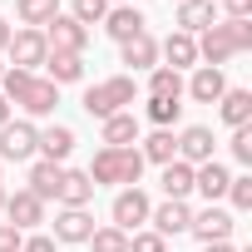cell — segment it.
<instances>
[{
	"label": "cell",
	"instance_id": "f35d334b",
	"mask_svg": "<svg viewBox=\"0 0 252 252\" xmlns=\"http://www.w3.org/2000/svg\"><path fill=\"white\" fill-rule=\"evenodd\" d=\"M10 35H15V25H10V20H0V55H5V45H10Z\"/></svg>",
	"mask_w": 252,
	"mask_h": 252
},
{
	"label": "cell",
	"instance_id": "7bdbcfd3",
	"mask_svg": "<svg viewBox=\"0 0 252 252\" xmlns=\"http://www.w3.org/2000/svg\"><path fill=\"white\" fill-rule=\"evenodd\" d=\"M109 5H134V0H109Z\"/></svg>",
	"mask_w": 252,
	"mask_h": 252
},
{
	"label": "cell",
	"instance_id": "7402d4cb",
	"mask_svg": "<svg viewBox=\"0 0 252 252\" xmlns=\"http://www.w3.org/2000/svg\"><path fill=\"white\" fill-rule=\"evenodd\" d=\"M218 119L227 124V129H242V124H252V89H222L218 99Z\"/></svg>",
	"mask_w": 252,
	"mask_h": 252
},
{
	"label": "cell",
	"instance_id": "7a4b0ae2",
	"mask_svg": "<svg viewBox=\"0 0 252 252\" xmlns=\"http://www.w3.org/2000/svg\"><path fill=\"white\" fill-rule=\"evenodd\" d=\"M247 50H252V20H218L198 35V64H208V69H222L227 60H237Z\"/></svg>",
	"mask_w": 252,
	"mask_h": 252
},
{
	"label": "cell",
	"instance_id": "ab89813d",
	"mask_svg": "<svg viewBox=\"0 0 252 252\" xmlns=\"http://www.w3.org/2000/svg\"><path fill=\"white\" fill-rule=\"evenodd\" d=\"M203 252H237V247H232V242H208Z\"/></svg>",
	"mask_w": 252,
	"mask_h": 252
},
{
	"label": "cell",
	"instance_id": "d6a6232c",
	"mask_svg": "<svg viewBox=\"0 0 252 252\" xmlns=\"http://www.w3.org/2000/svg\"><path fill=\"white\" fill-rule=\"evenodd\" d=\"M227 154L242 163V168H252V124H242V129H232V139H227Z\"/></svg>",
	"mask_w": 252,
	"mask_h": 252
},
{
	"label": "cell",
	"instance_id": "cb8c5ba5",
	"mask_svg": "<svg viewBox=\"0 0 252 252\" xmlns=\"http://www.w3.org/2000/svg\"><path fill=\"white\" fill-rule=\"evenodd\" d=\"M139 158H144V163H158V168L173 163V158H178V134H173V129H154L149 139H139Z\"/></svg>",
	"mask_w": 252,
	"mask_h": 252
},
{
	"label": "cell",
	"instance_id": "ac0fdd59",
	"mask_svg": "<svg viewBox=\"0 0 252 252\" xmlns=\"http://www.w3.org/2000/svg\"><path fill=\"white\" fill-rule=\"evenodd\" d=\"M60 178H64V163H50V158H30L25 188H30L40 203H50V198H60Z\"/></svg>",
	"mask_w": 252,
	"mask_h": 252
},
{
	"label": "cell",
	"instance_id": "e0dca14e",
	"mask_svg": "<svg viewBox=\"0 0 252 252\" xmlns=\"http://www.w3.org/2000/svg\"><path fill=\"white\" fill-rule=\"evenodd\" d=\"M208 25H218V5L213 0H183V5H173V30H183V35H203Z\"/></svg>",
	"mask_w": 252,
	"mask_h": 252
},
{
	"label": "cell",
	"instance_id": "4dcf8cb0",
	"mask_svg": "<svg viewBox=\"0 0 252 252\" xmlns=\"http://www.w3.org/2000/svg\"><path fill=\"white\" fill-rule=\"evenodd\" d=\"M89 252H129V232H119L114 222H104V227H94L89 232V242H84Z\"/></svg>",
	"mask_w": 252,
	"mask_h": 252
},
{
	"label": "cell",
	"instance_id": "b9f144b4",
	"mask_svg": "<svg viewBox=\"0 0 252 252\" xmlns=\"http://www.w3.org/2000/svg\"><path fill=\"white\" fill-rule=\"evenodd\" d=\"M0 213H5V183H0Z\"/></svg>",
	"mask_w": 252,
	"mask_h": 252
},
{
	"label": "cell",
	"instance_id": "f1b7e54d",
	"mask_svg": "<svg viewBox=\"0 0 252 252\" xmlns=\"http://www.w3.org/2000/svg\"><path fill=\"white\" fill-rule=\"evenodd\" d=\"M149 99H183V74L168 64H154L149 69Z\"/></svg>",
	"mask_w": 252,
	"mask_h": 252
},
{
	"label": "cell",
	"instance_id": "30bf717a",
	"mask_svg": "<svg viewBox=\"0 0 252 252\" xmlns=\"http://www.w3.org/2000/svg\"><path fill=\"white\" fill-rule=\"evenodd\" d=\"M178 158L193 163V168L218 158V139H213L208 124H188V129H178Z\"/></svg>",
	"mask_w": 252,
	"mask_h": 252
},
{
	"label": "cell",
	"instance_id": "8fae6325",
	"mask_svg": "<svg viewBox=\"0 0 252 252\" xmlns=\"http://www.w3.org/2000/svg\"><path fill=\"white\" fill-rule=\"evenodd\" d=\"M5 218H10V227H20V232H40L45 203H40L30 188H15V193H5Z\"/></svg>",
	"mask_w": 252,
	"mask_h": 252
},
{
	"label": "cell",
	"instance_id": "4316f807",
	"mask_svg": "<svg viewBox=\"0 0 252 252\" xmlns=\"http://www.w3.org/2000/svg\"><path fill=\"white\" fill-rule=\"evenodd\" d=\"M158 188H163V198H188V193H193V163H183V158L163 163Z\"/></svg>",
	"mask_w": 252,
	"mask_h": 252
},
{
	"label": "cell",
	"instance_id": "d6986e66",
	"mask_svg": "<svg viewBox=\"0 0 252 252\" xmlns=\"http://www.w3.org/2000/svg\"><path fill=\"white\" fill-rule=\"evenodd\" d=\"M119 60L129 64V74H149L154 64H158V40L144 30V35H134V40H124L119 45Z\"/></svg>",
	"mask_w": 252,
	"mask_h": 252
},
{
	"label": "cell",
	"instance_id": "1f68e13d",
	"mask_svg": "<svg viewBox=\"0 0 252 252\" xmlns=\"http://www.w3.org/2000/svg\"><path fill=\"white\" fill-rule=\"evenodd\" d=\"M64 15H69V20H79L84 30H89V25H104V15H109V0H74V5H69Z\"/></svg>",
	"mask_w": 252,
	"mask_h": 252
},
{
	"label": "cell",
	"instance_id": "44dd1931",
	"mask_svg": "<svg viewBox=\"0 0 252 252\" xmlns=\"http://www.w3.org/2000/svg\"><path fill=\"white\" fill-rule=\"evenodd\" d=\"M55 203H60V208H89V203H94V178H89L84 168H64Z\"/></svg>",
	"mask_w": 252,
	"mask_h": 252
},
{
	"label": "cell",
	"instance_id": "ee69618b",
	"mask_svg": "<svg viewBox=\"0 0 252 252\" xmlns=\"http://www.w3.org/2000/svg\"><path fill=\"white\" fill-rule=\"evenodd\" d=\"M0 79H5V60H0Z\"/></svg>",
	"mask_w": 252,
	"mask_h": 252
},
{
	"label": "cell",
	"instance_id": "74e56055",
	"mask_svg": "<svg viewBox=\"0 0 252 252\" xmlns=\"http://www.w3.org/2000/svg\"><path fill=\"white\" fill-rule=\"evenodd\" d=\"M55 247H60V242H55V237H50V232H30V237H25V247H20V252H55Z\"/></svg>",
	"mask_w": 252,
	"mask_h": 252
},
{
	"label": "cell",
	"instance_id": "ffe728a7",
	"mask_svg": "<svg viewBox=\"0 0 252 252\" xmlns=\"http://www.w3.org/2000/svg\"><path fill=\"white\" fill-rule=\"evenodd\" d=\"M158 60H168V69H198V40L193 35H183V30H173L168 40H158Z\"/></svg>",
	"mask_w": 252,
	"mask_h": 252
},
{
	"label": "cell",
	"instance_id": "484cf974",
	"mask_svg": "<svg viewBox=\"0 0 252 252\" xmlns=\"http://www.w3.org/2000/svg\"><path fill=\"white\" fill-rule=\"evenodd\" d=\"M45 79L60 89V84H79L84 79V55H50L45 60Z\"/></svg>",
	"mask_w": 252,
	"mask_h": 252
},
{
	"label": "cell",
	"instance_id": "9a60e30c",
	"mask_svg": "<svg viewBox=\"0 0 252 252\" xmlns=\"http://www.w3.org/2000/svg\"><path fill=\"white\" fill-rule=\"evenodd\" d=\"M222 89H227V74H222V69H208V64H198V69L183 79V99H193V104H218Z\"/></svg>",
	"mask_w": 252,
	"mask_h": 252
},
{
	"label": "cell",
	"instance_id": "3957f363",
	"mask_svg": "<svg viewBox=\"0 0 252 252\" xmlns=\"http://www.w3.org/2000/svg\"><path fill=\"white\" fill-rule=\"evenodd\" d=\"M139 99V79L134 74H109V79H99V84H89L84 89V99H79V109L89 114V119H114V114H124Z\"/></svg>",
	"mask_w": 252,
	"mask_h": 252
},
{
	"label": "cell",
	"instance_id": "8992f818",
	"mask_svg": "<svg viewBox=\"0 0 252 252\" xmlns=\"http://www.w3.org/2000/svg\"><path fill=\"white\" fill-rule=\"evenodd\" d=\"M5 55H10V69H30V74H40V69H45V60H50L45 30H25V25H20V30L10 35Z\"/></svg>",
	"mask_w": 252,
	"mask_h": 252
},
{
	"label": "cell",
	"instance_id": "5bb4252c",
	"mask_svg": "<svg viewBox=\"0 0 252 252\" xmlns=\"http://www.w3.org/2000/svg\"><path fill=\"white\" fill-rule=\"evenodd\" d=\"M139 139H144V124H139L134 109H124V114H114V119L99 124V144L104 149H134Z\"/></svg>",
	"mask_w": 252,
	"mask_h": 252
},
{
	"label": "cell",
	"instance_id": "f6af8a7d",
	"mask_svg": "<svg viewBox=\"0 0 252 252\" xmlns=\"http://www.w3.org/2000/svg\"><path fill=\"white\" fill-rule=\"evenodd\" d=\"M168 5H183V0H168Z\"/></svg>",
	"mask_w": 252,
	"mask_h": 252
},
{
	"label": "cell",
	"instance_id": "6da1fadb",
	"mask_svg": "<svg viewBox=\"0 0 252 252\" xmlns=\"http://www.w3.org/2000/svg\"><path fill=\"white\" fill-rule=\"evenodd\" d=\"M0 94H5V104L15 109H25V119H45V114H55V104H60V89L45 79V74H30V69H10L5 64V79H0Z\"/></svg>",
	"mask_w": 252,
	"mask_h": 252
},
{
	"label": "cell",
	"instance_id": "f546056e",
	"mask_svg": "<svg viewBox=\"0 0 252 252\" xmlns=\"http://www.w3.org/2000/svg\"><path fill=\"white\" fill-rule=\"evenodd\" d=\"M144 114H149L154 129H173V124L183 119V99H149V104H144Z\"/></svg>",
	"mask_w": 252,
	"mask_h": 252
},
{
	"label": "cell",
	"instance_id": "83f0119b",
	"mask_svg": "<svg viewBox=\"0 0 252 252\" xmlns=\"http://www.w3.org/2000/svg\"><path fill=\"white\" fill-rule=\"evenodd\" d=\"M55 15H60V0H15V20L25 30H45Z\"/></svg>",
	"mask_w": 252,
	"mask_h": 252
},
{
	"label": "cell",
	"instance_id": "60d3db41",
	"mask_svg": "<svg viewBox=\"0 0 252 252\" xmlns=\"http://www.w3.org/2000/svg\"><path fill=\"white\" fill-rule=\"evenodd\" d=\"M10 124V104H5V94H0V129Z\"/></svg>",
	"mask_w": 252,
	"mask_h": 252
},
{
	"label": "cell",
	"instance_id": "603a6c76",
	"mask_svg": "<svg viewBox=\"0 0 252 252\" xmlns=\"http://www.w3.org/2000/svg\"><path fill=\"white\" fill-rule=\"evenodd\" d=\"M227 183H232V173L213 158V163H198L193 168V193H203L208 203H218V198H227Z\"/></svg>",
	"mask_w": 252,
	"mask_h": 252
},
{
	"label": "cell",
	"instance_id": "7c38bea8",
	"mask_svg": "<svg viewBox=\"0 0 252 252\" xmlns=\"http://www.w3.org/2000/svg\"><path fill=\"white\" fill-rule=\"evenodd\" d=\"M188 222H193L188 198H163V203H154V213H149V227H154L158 237H178V232H188Z\"/></svg>",
	"mask_w": 252,
	"mask_h": 252
},
{
	"label": "cell",
	"instance_id": "277c9868",
	"mask_svg": "<svg viewBox=\"0 0 252 252\" xmlns=\"http://www.w3.org/2000/svg\"><path fill=\"white\" fill-rule=\"evenodd\" d=\"M84 173L94 178V188H99V183H104V188H139L144 158H139V149H99Z\"/></svg>",
	"mask_w": 252,
	"mask_h": 252
},
{
	"label": "cell",
	"instance_id": "4fadbf2b",
	"mask_svg": "<svg viewBox=\"0 0 252 252\" xmlns=\"http://www.w3.org/2000/svg\"><path fill=\"white\" fill-rule=\"evenodd\" d=\"M89 232H94V213L89 208H60L55 213V242H64V247H84L89 242Z\"/></svg>",
	"mask_w": 252,
	"mask_h": 252
},
{
	"label": "cell",
	"instance_id": "2e32d148",
	"mask_svg": "<svg viewBox=\"0 0 252 252\" xmlns=\"http://www.w3.org/2000/svg\"><path fill=\"white\" fill-rule=\"evenodd\" d=\"M144 30H149V20H144L139 5H109V15H104V35H109L114 45L134 40V35H144Z\"/></svg>",
	"mask_w": 252,
	"mask_h": 252
},
{
	"label": "cell",
	"instance_id": "d590c367",
	"mask_svg": "<svg viewBox=\"0 0 252 252\" xmlns=\"http://www.w3.org/2000/svg\"><path fill=\"white\" fill-rule=\"evenodd\" d=\"M218 10H227L222 20H252V0H218Z\"/></svg>",
	"mask_w": 252,
	"mask_h": 252
},
{
	"label": "cell",
	"instance_id": "bcb514c9",
	"mask_svg": "<svg viewBox=\"0 0 252 252\" xmlns=\"http://www.w3.org/2000/svg\"><path fill=\"white\" fill-rule=\"evenodd\" d=\"M213 5H218V0H213Z\"/></svg>",
	"mask_w": 252,
	"mask_h": 252
},
{
	"label": "cell",
	"instance_id": "836d02e7",
	"mask_svg": "<svg viewBox=\"0 0 252 252\" xmlns=\"http://www.w3.org/2000/svg\"><path fill=\"white\" fill-rule=\"evenodd\" d=\"M227 198H232V208H237V213H252V173H232Z\"/></svg>",
	"mask_w": 252,
	"mask_h": 252
},
{
	"label": "cell",
	"instance_id": "d4e9b609",
	"mask_svg": "<svg viewBox=\"0 0 252 252\" xmlns=\"http://www.w3.org/2000/svg\"><path fill=\"white\" fill-rule=\"evenodd\" d=\"M69 154H74V129H69V124H50V129H40V158L64 163Z\"/></svg>",
	"mask_w": 252,
	"mask_h": 252
},
{
	"label": "cell",
	"instance_id": "8d00e7d4",
	"mask_svg": "<svg viewBox=\"0 0 252 252\" xmlns=\"http://www.w3.org/2000/svg\"><path fill=\"white\" fill-rule=\"evenodd\" d=\"M25 247V232L10 227V222H0V252H20Z\"/></svg>",
	"mask_w": 252,
	"mask_h": 252
},
{
	"label": "cell",
	"instance_id": "9c48e42d",
	"mask_svg": "<svg viewBox=\"0 0 252 252\" xmlns=\"http://www.w3.org/2000/svg\"><path fill=\"white\" fill-rule=\"evenodd\" d=\"M232 227H237V222H232V213H227V208H218V203H208V208H203V213H193V222H188V232H193L203 247H208V242H232Z\"/></svg>",
	"mask_w": 252,
	"mask_h": 252
},
{
	"label": "cell",
	"instance_id": "5b68a950",
	"mask_svg": "<svg viewBox=\"0 0 252 252\" xmlns=\"http://www.w3.org/2000/svg\"><path fill=\"white\" fill-rule=\"evenodd\" d=\"M40 154V129L30 119H10L0 129V163H30Z\"/></svg>",
	"mask_w": 252,
	"mask_h": 252
},
{
	"label": "cell",
	"instance_id": "e575fe53",
	"mask_svg": "<svg viewBox=\"0 0 252 252\" xmlns=\"http://www.w3.org/2000/svg\"><path fill=\"white\" fill-rule=\"evenodd\" d=\"M129 252H168V237H158L154 227H139L129 232Z\"/></svg>",
	"mask_w": 252,
	"mask_h": 252
},
{
	"label": "cell",
	"instance_id": "52a82bcc",
	"mask_svg": "<svg viewBox=\"0 0 252 252\" xmlns=\"http://www.w3.org/2000/svg\"><path fill=\"white\" fill-rule=\"evenodd\" d=\"M149 213H154V203H149L144 188H119L114 203H109V218H114L119 232H139V227L149 222Z\"/></svg>",
	"mask_w": 252,
	"mask_h": 252
},
{
	"label": "cell",
	"instance_id": "ba28073f",
	"mask_svg": "<svg viewBox=\"0 0 252 252\" xmlns=\"http://www.w3.org/2000/svg\"><path fill=\"white\" fill-rule=\"evenodd\" d=\"M45 45H50V55H84V50H89V30L60 10V15L45 25Z\"/></svg>",
	"mask_w": 252,
	"mask_h": 252
}]
</instances>
